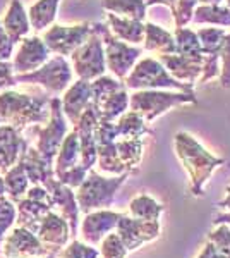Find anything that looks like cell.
Listing matches in <instances>:
<instances>
[{
	"mask_svg": "<svg viewBox=\"0 0 230 258\" xmlns=\"http://www.w3.org/2000/svg\"><path fill=\"white\" fill-rule=\"evenodd\" d=\"M196 103V95L172 90H136L129 95V109L137 112L146 122L158 119L175 107Z\"/></svg>",
	"mask_w": 230,
	"mask_h": 258,
	"instance_id": "obj_3",
	"label": "cell"
},
{
	"mask_svg": "<svg viewBox=\"0 0 230 258\" xmlns=\"http://www.w3.org/2000/svg\"><path fill=\"white\" fill-rule=\"evenodd\" d=\"M175 40V53L179 55L192 57V59H203L201 45H199L198 35L196 31L189 30V28H175L174 31Z\"/></svg>",
	"mask_w": 230,
	"mask_h": 258,
	"instance_id": "obj_32",
	"label": "cell"
},
{
	"mask_svg": "<svg viewBox=\"0 0 230 258\" xmlns=\"http://www.w3.org/2000/svg\"><path fill=\"white\" fill-rule=\"evenodd\" d=\"M102 7L107 12L134 21L146 19V4L144 0H102Z\"/></svg>",
	"mask_w": 230,
	"mask_h": 258,
	"instance_id": "obj_30",
	"label": "cell"
},
{
	"mask_svg": "<svg viewBox=\"0 0 230 258\" xmlns=\"http://www.w3.org/2000/svg\"><path fill=\"white\" fill-rule=\"evenodd\" d=\"M225 2H227V7H228V9H230V0H225Z\"/></svg>",
	"mask_w": 230,
	"mask_h": 258,
	"instance_id": "obj_48",
	"label": "cell"
},
{
	"mask_svg": "<svg viewBox=\"0 0 230 258\" xmlns=\"http://www.w3.org/2000/svg\"><path fill=\"white\" fill-rule=\"evenodd\" d=\"M174 148L177 159L181 160L182 167L187 170L191 177V191L196 197L198 195L201 197L204 195V188H206L211 174L220 165H223L225 160L210 153L194 136H191L186 131H179L175 135Z\"/></svg>",
	"mask_w": 230,
	"mask_h": 258,
	"instance_id": "obj_1",
	"label": "cell"
},
{
	"mask_svg": "<svg viewBox=\"0 0 230 258\" xmlns=\"http://www.w3.org/2000/svg\"><path fill=\"white\" fill-rule=\"evenodd\" d=\"M203 52V73L199 83H208L220 74V48L225 38V28H199L196 31Z\"/></svg>",
	"mask_w": 230,
	"mask_h": 258,
	"instance_id": "obj_12",
	"label": "cell"
},
{
	"mask_svg": "<svg viewBox=\"0 0 230 258\" xmlns=\"http://www.w3.org/2000/svg\"><path fill=\"white\" fill-rule=\"evenodd\" d=\"M95 105V103H93ZM96 107V105H95ZM98 117L103 119V120H115L124 114L125 110L129 109V93L127 90L122 88L115 93H112L110 97L103 100L98 107Z\"/></svg>",
	"mask_w": 230,
	"mask_h": 258,
	"instance_id": "obj_31",
	"label": "cell"
},
{
	"mask_svg": "<svg viewBox=\"0 0 230 258\" xmlns=\"http://www.w3.org/2000/svg\"><path fill=\"white\" fill-rule=\"evenodd\" d=\"M208 241L215 246L225 258H230V227L227 224H220L216 231L210 232Z\"/></svg>",
	"mask_w": 230,
	"mask_h": 258,
	"instance_id": "obj_38",
	"label": "cell"
},
{
	"mask_svg": "<svg viewBox=\"0 0 230 258\" xmlns=\"http://www.w3.org/2000/svg\"><path fill=\"white\" fill-rule=\"evenodd\" d=\"M218 60H220V74H218L220 86L221 88H230V31L225 33Z\"/></svg>",
	"mask_w": 230,
	"mask_h": 258,
	"instance_id": "obj_36",
	"label": "cell"
},
{
	"mask_svg": "<svg viewBox=\"0 0 230 258\" xmlns=\"http://www.w3.org/2000/svg\"><path fill=\"white\" fill-rule=\"evenodd\" d=\"M192 23L230 28V9L221 4H199L192 12Z\"/></svg>",
	"mask_w": 230,
	"mask_h": 258,
	"instance_id": "obj_26",
	"label": "cell"
},
{
	"mask_svg": "<svg viewBox=\"0 0 230 258\" xmlns=\"http://www.w3.org/2000/svg\"><path fill=\"white\" fill-rule=\"evenodd\" d=\"M131 215L134 219L141 220H160V215L163 214V205L157 203V200H153L148 195H137L129 205Z\"/></svg>",
	"mask_w": 230,
	"mask_h": 258,
	"instance_id": "obj_34",
	"label": "cell"
},
{
	"mask_svg": "<svg viewBox=\"0 0 230 258\" xmlns=\"http://www.w3.org/2000/svg\"><path fill=\"white\" fill-rule=\"evenodd\" d=\"M57 160H55V176L67 172L69 169L76 167L81 164V150H79V140L76 131H70L69 135H65L64 141H62L60 148L57 152Z\"/></svg>",
	"mask_w": 230,
	"mask_h": 258,
	"instance_id": "obj_25",
	"label": "cell"
},
{
	"mask_svg": "<svg viewBox=\"0 0 230 258\" xmlns=\"http://www.w3.org/2000/svg\"><path fill=\"white\" fill-rule=\"evenodd\" d=\"M85 181L78 188L76 202L81 212L90 214L93 210H105L114 203L115 191L125 182L131 174L124 172L117 177H102L95 170H88Z\"/></svg>",
	"mask_w": 230,
	"mask_h": 258,
	"instance_id": "obj_5",
	"label": "cell"
},
{
	"mask_svg": "<svg viewBox=\"0 0 230 258\" xmlns=\"http://www.w3.org/2000/svg\"><path fill=\"white\" fill-rule=\"evenodd\" d=\"M12 71H14L12 69V64L0 60V90L11 88V86L16 85V78Z\"/></svg>",
	"mask_w": 230,
	"mask_h": 258,
	"instance_id": "obj_41",
	"label": "cell"
},
{
	"mask_svg": "<svg viewBox=\"0 0 230 258\" xmlns=\"http://www.w3.org/2000/svg\"><path fill=\"white\" fill-rule=\"evenodd\" d=\"M95 30L102 36L103 50H105V64L107 69L117 78V80L124 81L125 76L131 73L134 64L139 60L143 48L129 45L125 41H120L112 35L110 28L102 23H95Z\"/></svg>",
	"mask_w": 230,
	"mask_h": 258,
	"instance_id": "obj_6",
	"label": "cell"
},
{
	"mask_svg": "<svg viewBox=\"0 0 230 258\" xmlns=\"http://www.w3.org/2000/svg\"><path fill=\"white\" fill-rule=\"evenodd\" d=\"M115 227L127 251L137 249L141 244L157 239L160 234V220H141L129 215H122Z\"/></svg>",
	"mask_w": 230,
	"mask_h": 258,
	"instance_id": "obj_11",
	"label": "cell"
},
{
	"mask_svg": "<svg viewBox=\"0 0 230 258\" xmlns=\"http://www.w3.org/2000/svg\"><path fill=\"white\" fill-rule=\"evenodd\" d=\"M196 6H198V0H177L175 2V7L172 11L175 28H184L191 23Z\"/></svg>",
	"mask_w": 230,
	"mask_h": 258,
	"instance_id": "obj_37",
	"label": "cell"
},
{
	"mask_svg": "<svg viewBox=\"0 0 230 258\" xmlns=\"http://www.w3.org/2000/svg\"><path fill=\"white\" fill-rule=\"evenodd\" d=\"M31 131L38 133V148L36 150L53 164L58 148L67 135V122H65V115L62 112L60 98H50V119L47 126L41 127L40 124H36L31 127Z\"/></svg>",
	"mask_w": 230,
	"mask_h": 258,
	"instance_id": "obj_9",
	"label": "cell"
},
{
	"mask_svg": "<svg viewBox=\"0 0 230 258\" xmlns=\"http://www.w3.org/2000/svg\"><path fill=\"white\" fill-rule=\"evenodd\" d=\"M50 119V98L47 93L26 95L7 90L0 93V122L23 129L29 124H47Z\"/></svg>",
	"mask_w": 230,
	"mask_h": 258,
	"instance_id": "obj_2",
	"label": "cell"
},
{
	"mask_svg": "<svg viewBox=\"0 0 230 258\" xmlns=\"http://www.w3.org/2000/svg\"><path fill=\"white\" fill-rule=\"evenodd\" d=\"M227 191H230V186H228V188H227Z\"/></svg>",
	"mask_w": 230,
	"mask_h": 258,
	"instance_id": "obj_49",
	"label": "cell"
},
{
	"mask_svg": "<svg viewBox=\"0 0 230 258\" xmlns=\"http://www.w3.org/2000/svg\"><path fill=\"white\" fill-rule=\"evenodd\" d=\"M16 220V209L11 200L0 197V241L4 238V232L9 229Z\"/></svg>",
	"mask_w": 230,
	"mask_h": 258,
	"instance_id": "obj_40",
	"label": "cell"
},
{
	"mask_svg": "<svg viewBox=\"0 0 230 258\" xmlns=\"http://www.w3.org/2000/svg\"><path fill=\"white\" fill-rule=\"evenodd\" d=\"M62 112L70 124H76L86 107L91 103V85L86 80H78L69 86L60 100Z\"/></svg>",
	"mask_w": 230,
	"mask_h": 258,
	"instance_id": "obj_19",
	"label": "cell"
},
{
	"mask_svg": "<svg viewBox=\"0 0 230 258\" xmlns=\"http://www.w3.org/2000/svg\"><path fill=\"white\" fill-rule=\"evenodd\" d=\"M12 50H14V43L11 41V38L7 36L4 26L0 24V60L7 62L12 57Z\"/></svg>",
	"mask_w": 230,
	"mask_h": 258,
	"instance_id": "obj_42",
	"label": "cell"
},
{
	"mask_svg": "<svg viewBox=\"0 0 230 258\" xmlns=\"http://www.w3.org/2000/svg\"><path fill=\"white\" fill-rule=\"evenodd\" d=\"M4 182H6V193H9V198L14 200V202H19L21 197L28 191L29 184V179L26 170H24L23 162L19 160L14 167L7 170Z\"/></svg>",
	"mask_w": 230,
	"mask_h": 258,
	"instance_id": "obj_33",
	"label": "cell"
},
{
	"mask_svg": "<svg viewBox=\"0 0 230 258\" xmlns=\"http://www.w3.org/2000/svg\"><path fill=\"white\" fill-rule=\"evenodd\" d=\"M60 0H38L29 9V24L33 30L41 31L55 21Z\"/></svg>",
	"mask_w": 230,
	"mask_h": 258,
	"instance_id": "obj_29",
	"label": "cell"
},
{
	"mask_svg": "<svg viewBox=\"0 0 230 258\" xmlns=\"http://www.w3.org/2000/svg\"><path fill=\"white\" fill-rule=\"evenodd\" d=\"M2 26L12 43H19V41L29 33V30H31L29 18L19 0H11L9 2V9L6 12Z\"/></svg>",
	"mask_w": 230,
	"mask_h": 258,
	"instance_id": "obj_22",
	"label": "cell"
},
{
	"mask_svg": "<svg viewBox=\"0 0 230 258\" xmlns=\"http://www.w3.org/2000/svg\"><path fill=\"white\" fill-rule=\"evenodd\" d=\"M175 2H177V0H144L146 7H151V6H165V7H169L170 11H174Z\"/></svg>",
	"mask_w": 230,
	"mask_h": 258,
	"instance_id": "obj_45",
	"label": "cell"
},
{
	"mask_svg": "<svg viewBox=\"0 0 230 258\" xmlns=\"http://www.w3.org/2000/svg\"><path fill=\"white\" fill-rule=\"evenodd\" d=\"M117 155H119L120 162H122L125 172L136 174L139 169L141 159H143V150L144 143L143 140H124L119 138L115 141Z\"/></svg>",
	"mask_w": 230,
	"mask_h": 258,
	"instance_id": "obj_27",
	"label": "cell"
},
{
	"mask_svg": "<svg viewBox=\"0 0 230 258\" xmlns=\"http://www.w3.org/2000/svg\"><path fill=\"white\" fill-rule=\"evenodd\" d=\"M198 258H225V256L221 255V253H220L218 249H216L215 246H213V244L210 243V241H208V243L204 244V248H203L201 255H199Z\"/></svg>",
	"mask_w": 230,
	"mask_h": 258,
	"instance_id": "obj_44",
	"label": "cell"
},
{
	"mask_svg": "<svg viewBox=\"0 0 230 258\" xmlns=\"http://www.w3.org/2000/svg\"><path fill=\"white\" fill-rule=\"evenodd\" d=\"M70 60H72L74 73L79 76V80L93 81L105 74V50H103L102 36L95 30V23L93 33L88 36V40L81 47L70 53Z\"/></svg>",
	"mask_w": 230,
	"mask_h": 258,
	"instance_id": "obj_8",
	"label": "cell"
},
{
	"mask_svg": "<svg viewBox=\"0 0 230 258\" xmlns=\"http://www.w3.org/2000/svg\"><path fill=\"white\" fill-rule=\"evenodd\" d=\"M125 90H175L192 93L194 86L181 83L167 73L162 62L155 57H143L137 60L124 80Z\"/></svg>",
	"mask_w": 230,
	"mask_h": 258,
	"instance_id": "obj_4",
	"label": "cell"
},
{
	"mask_svg": "<svg viewBox=\"0 0 230 258\" xmlns=\"http://www.w3.org/2000/svg\"><path fill=\"white\" fill-rule=\"evenodd\" d=\"M107 23L112 30V35L120 41H125L129 45L143 43L144 36V23L143 21H134L127 18H119V16L107 12Z\"/></svg>",
	"mask_w": 230,
	"mask_h": 258,
	"instance_id": "obj_23",
	"label": "cell"
},
{
	"mask_svg": "<svg viewBox=\"0 0 230 258\" xmlns=\"http://www.w3.org/2000/svg\"><path fill=\"white\" fill-rule=\"evenodd\" d=\"M122 214H115L110 210H96L90 212L83 222V238L86 243L96 244L107 236L108 231H112Z\"/></svg>",
	"mask_w": 230,
	"mask_h": 258,
	"instance_id": "obj_20",
	"label": "cell"
},
{
	"mask_svg": "<svg viewBox=\"0 0 230 258\" xmlns=\"http://www.w3.org/2000/svg\"><path fill=\"white\" fill-rule=\"evenodd\" d=\"M90 85H91V103H95L96 107H98L105 98L110 97L112 93L125 88L124 83L120 80L112 78V76H105V74L96 78L93 81H90Z\"/></svg>",
	"mask_w": 230,
	"mask_h": 258,
	"instance_id": "obj_35",
	"label": "cell"
},
{
	"mask_svg": "<svg viewBox=\"0 0 230 258\" xmlns=\"http://www.w3.org/2000/svg\"><path fill=\"white\" fill-rule=\"evenodd\" d=\"M117 133L119 138L124 140H143L144 135H148L146 120L134 110H125L117 119Z\"/></svg>",
	"mask_w": 230,
	"mask_h": 258,
	"instance_id": "obj_28",
	"label": "cell"
},
{
	"mask_svg": "<svg viewBox=\"0 0 230 258\" xmlns=\"http://www.w3.org/2000/svg\"><path fill=\"white\" fill-rule=\"evenodd\" d=\"M21 41L23 43H21L19 52L14 59V64H12V69L16 73H31V71L41 68L48 60L50 50L41 38L31 36V38H23Z\"/></svg>",
	"mask_w": 230,
	"mask_h": 258,
	"instance_id": "obj_15",
	"label": "cell"
},
{
	"mask_svg": "<svg viewBox=\"0 0 230 258\" xmlns=\"http://www.w3.org/2000/svg\"><path fill=\"white\" fill-rule=\"evenodd\" d=\"M91 33H93V23H81L74 24V26L55 24L43 35V41L50 52L65 57L81 47Z\"/></svg>",
	"mask_w": 230,
	"mask_h": 258,
	"instance_id": "obj_10",
	"label": "cell"
},
{
	"mask_svg": "<svg viewBox=\"0 0 230 258\" xmlns=\"http://www.w3.org/2000/svg\"><path fill=\"white\" fill-rule=\"evenodd\" d=\"M227 198L223 200V202L218 203V207H223V209H228V214H223V215H218L213 222L216 224V226H220V224H230V191H227Z\"/></svg>",
	"mask_w": 230,
	"mask_h": 258,
	"instance_id": "obj_43",
	"label": "cell"
},
{
	"mask_svg": "<svg viewBox=\"0 0 230 258\" xmlns=\"http://www.w3.org/2000/svg\"><path fill=\"white\" fill-rule=\"evenodd\" d=\"M16 83H31V85L43 86L48 93L58 95L64 93L69 88L70 81H72V71H70L69 62L65 57L55 55L53 59H48L41 68L31 73L18 74Z\"/></svg>",
	"mask_w": 230,
	"mask_h": 258,
	"instance_id": "obj_7",
	"label": "cell"
},
{
	"mask_svg": "<svg viewBox=\"0 0 230 258\" xmlns=\"http://www.w3.org/2000/svg\"><path fill=\"white\" fill-rule=\"evenodd\" d=\"M43 188H47V191L50 193V197H52L53 207L57 205L58 209H60L62 219L67 220L69 229H70V234L76 236L79 207H78V202H76V195L72 193V188L62 184V182L58 181V179H55V177H53L52 181H48L47 184L43 186Z\"/></svg>",
	"mask_w": 230,
	"mask_h": 258,
	"instance_id": "obj_17",
	"label": "cell"
},
{
	"mask_svg": "<svg viewBox=\"0 0 230 258\" xmlns=\"http://www.w3.org/2000/svg\"><path fill=\"white\" fill-rule=\"evenodd\" d=\"M158 60L167 69V73L181 83L192 85L199 81L203 73V59H192V57L179 55V53H169V55H158Z\"/></svg>",
	"mask_w": 230,
	"mask_h": 258,
	"instance_id": "obj_16",
	"label": "cell"
},
{
	"mask_svg": "<svg viewBox=\"0 0 230 258\" xmlns=\"http://www.w3.org/2000/svg\"><path fill=\"white\" fill-rule=\"evenodd\" d=\"M19 160L23 162L29 182H33L35 186L36 184L45 186L48 181H52V179L55 177V172H53V167H52L53 164L45 159L36 148L28 147L21 153Z\"/></svg>",
	"mask_w": 230,
	"mask_h": 258,
	"instance_id": "obj_21",
	"label": "cell"
},
{
	"mask_svg": "<svg viewBox=\"0 0 230 258\" xmlns=\"http://www.w3.org/2000/svg\"><path fill=\"white\" fill-rule=\"evenodd\" d=\"M143 45L146 52H153L158 55H169L175 53V40L174 33L167 31L165 28L153 23H144V36Z\"/></svg>",
	"mask_w": 230,
	"mask_h": 258,
	"instance_id": "obj_24",
	"label": "cell"
},
{
	"mask_svg": "<svg viewBox=\"0 0 230 258\" xmlns=\"http://www.w3.org/2000/svg\"><path fill=\"white\" fill-rule=\"evenodd\" d=\"M28 148V141L21 136V129L4 124L0 126V170L7 172L16 165L21 153Z\"/></svg>",
	"mask_w": 230,
	"mask_h": 258,
	"instance_id": "obj_18",
	"label": "cell"
},
{
	"mask_svg": "<svg viewBox=\"0 0 230 258\" xmlns=\"http://www.w3.org/2000/svg\"><path fill=\"white\" fill-rule=\"evenodd\" d=\"M225 0H198V4H221Z\"/></svg>",
	"mask_w": 230,
	"mask_h": 258,
	"instance_id": "obj_46",
	"label": "cell"
},
{
	"mask_svg": "<svg viewBox=\"0 0 230 258\" xmlns=\"http://www.w3.org/2000/svg\"><path fill=\"white\" fill-rule=\"evenodd\" d=\"M70 234L69 224L65 219H62L60 215L48 212L47 215L41 220L40 227H38V236L41 246L47 249L52 255H57L60 251V248L67 243Z\"/></svg>",
	"mask_w": 230,
	"mask_h": 258,
	"instance_id": "obj_14",
	"label": "cell"
},
{
	"mask_svg": "<svg viewBox=\"0 0 230 258\" xmlns=\"http://www.w3.org/2000/svg\"><path fill=\"white\" fill-rule=\"evenodd\" d=\"M6 258H53L55 255L48 253L41 246L40 239L31 231L24 227L16 229L4 243Z\"/></svg>",
	"mask_w": 230,
	"mask_h": 258,
	"instance_id": "obj_13",
	"label": "cell"
},
{
	"mask_svg": "<svg viewBox=\"0 0 230 258\" xmlns=\"http://www.w3.org/2000/svg\"><path fill=\"white\" fill-rule=\"evenodd\" d=\"M4 193H6V182H4V179L0 177V197H4Z\"/></svg>",
	"mask_w": 230,
	"mask_h": 258,
	"instance_id": "obj_47",
	"label": "cell"
},
{
	"mask_svg": "<svg viewBox=\"0 0 230 258\" xmlns=\"http://www.w3.org/2000/svg\"><path fill=\"white\" fill-rule=\"evenodd\" d=\"M127 255V249L120 241L119 234H108L105 239H103L102 244V256L103 258H125Z\"/></svg>",
	"mask_w": 230,
	"mask_h": 258,
	"instance_id": "obj_39",
	"label": "cell"
}]
</instances>
